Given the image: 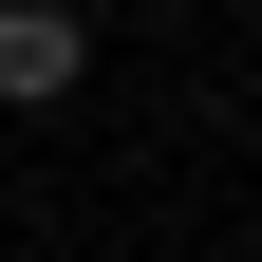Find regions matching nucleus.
<instances>
[{
  "label": "nucleus",
  "instance_id": "obj_1",
  "mask_svg": "<svg viewBox=\"0 0 262 262\" xmlns=\"http://www.w3.org/2000/svg\"><path fill=\"white\" fill-rule=\"evenodd\" d=\"M75 75H94V19L75 0H0V113H56Z\"/></svg>",
  "mask_w": 262,
  "mask_h": 262
}]
</instances>
